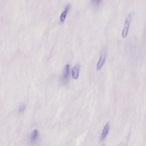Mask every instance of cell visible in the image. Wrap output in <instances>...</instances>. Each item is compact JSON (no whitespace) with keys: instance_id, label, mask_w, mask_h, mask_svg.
Here are the masks:
<instances>
[{"instance_id":"9","label":"cell","mask_w":146,"mask_h":146,"mask_svg":"<svg viewBox=\"0 0 146 146\" xmlns=\"http://www.w3.org/2000/svg\"><path fill=\"white\" fill-rule=\"evenodd\" d=\"M25 106L24 105H22L21 106L20 108L19 111L21 112L23 111L24 110Z\"/></svg>"},{"instance_id":"8","label":"cell","mask_w":146,"mask_h":146,"mask_svg":"<svg viewBox=\"0 0 146 146\" xmlns=\"http://www.w3.org/2000/svg\"><path fill=\"white\" fill-rule=\"evenodd\" d=\"M101 1L100 0H93L92 3L93 4L96 6H99L101 3Z\"/></svg>"},{"instance_id":"4","label":"cell","mask_w":146,"mask_h":146,"mask_svg":"<svg viewBox=\"0 0 146 146\" xmlns=\"http://www.w3.org/2000/svg\"><path fill=\"white\" fill-rule=\"evenodd\" d=\"M69 65L68 64H67L65 66L63 71L62 78V80L65 81L67 80L69 76Z\"/></svg>"},{"instance_id":"7","label":"cell","mask_w":146,"mask_h":146,"mask_svg":"<svg viewBox=\"0 0 146 146\" xmlns=\"http://www.w3.org/2000/svg\"><path fill=\"white\" fill-rule=\"evenodd\" d=\"M38 135V132L37 130H34L32 133L31 136V141H36Z\"/></svg>"},{"instance_id":"5","label":"cell","mask_w":146,"mask_h":146,"mask_svg":"<svg viewBox=\"0 0 146 146\" xmlns=\"http://www.w3.org/2000/svg\"><path fill=\"white\" fill-rule=\"evenodd\" d=\"M110 125L109 123H108L105 126L103 130L101 136V139L104 140L107 136L109 131Z\"/></svg>"},{"instance_id":"1","label":"cell","mask_w":146,"mask_h":146,"mask_svg":"<svg viewBox=\"0 0 146 146\" xmlns=\"http://www.w3.org/2000/svg\"><path fill=\"white\" fill-rule=\"evenodd\" d=\"M132 15L129 13L127 16L125 20L123 29L122 33V36L123 38H125L127 36L129 27Z\"/></svg>"},{"instance_id":"2","label":"cell","mask_w":146,"mask_h":146,"mask_svg":"<svg viewBox=\"0 0 146 146\" xmlns=\"http://www.w3.org/2000/svg\"><path fill=\"white\" fill-rule=\"evenodd\" d=\"M107 52L105 49H103L100 53V57L97 65V69L100 70L104 64L106 58Z\"/></svg>"},{"instance_id":"6","label":"cell","mask_w":146,"mask_h":146,"mask_svg":"<svg viewBox=\"0 0 146 146\" xmlns=\"http://www.w3.org/2000/svg\"><path fill=\"white\" fill-rule=\"evenodd\" d=\"M70 6L68 4L65 7L64 11L61 14L60 16V19L62 21H63L64 20L68 11L69 9Z\"/></svg>"},{"instance_id":"3","label":"cell","mask_w":146,"mask_h":146,"mask_svg":"<svg viewBox=\"0 0 146 146\" xmlns=\"http://www.w3.org/2000/svg\"><path fill=\"white\" fill-rule=\"evenodd\" d=\"M80 65L79 64L76 65L73 68L72 70V76L74 79H77L79 76Z\"/></svg>"}]
</instances>
